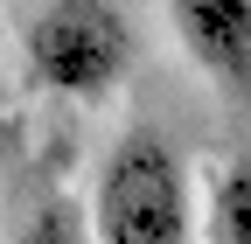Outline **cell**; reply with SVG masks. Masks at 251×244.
<instances>
[{"instance_id":"obj_3","label":"cell","mask_w":251,"mask_h":244,"mask_svg":"<svg viewBox=\"0 0 251 244\" xmlns=\"http://www.w3.org/2000/svg\"><path fill=\"white\" fill-rule=\"evenodd\" d=\"M175 42L224 98L251 105V0H161Z\"/></svg>"},{"instance_id":"obj_5","label":"cell","mask_w":251,"mask_h":244,"mask_svg":"<svg viewBox=\"0 0 251 244\" xmlns=\"http://www.w3.org/2000/svg\"><path fill=\"white\" fill-rule=\"evenodd\" d=\"M14 244H91V230H84V217L70 202H42L35 217L14 230Z\"/></svg>"},{"instance_id":"obj_2","label":"cell","mask_w":251,"mask_h":244,"mask_svg":"<svg viewBox=\"0 0 251 244\" xmlns=\"http://www.w3.org/2000/svg\"><path fill=\"white\" fill-rule=\"evenodd\" d=\"M28 84L49 98H105L133 70V21L112 0H49L21 35Z\"/></svg>"},{"instance_id":"obj_1","label":"cell","mask_w":251,"mask_h":244,"mask_svg":"<svg viewBox=\"0 0 251 244\" xmlns=\"http://www.w3.org/2000/svg\"><path fill=\"white\" fill-rule=\"evenodd\" d=\"M84 230H91V244H188L196 237L188 168L153 126H133L105 154Z\"/></svg>"},{"instance_id":"obj_4","label":"cell","mask_w":251,"mask_h":244,"mask_svg":"<svg viewBox=\"0 0 251 244\" xmlns=\"http://www.w3.org/2000/svg\"><path fill=\"white\" fill-rule=\"evenodd\" d=\"M209 244H251V154L224 161L209 174V209H202Z\"/></svg>"}]
</instances>
